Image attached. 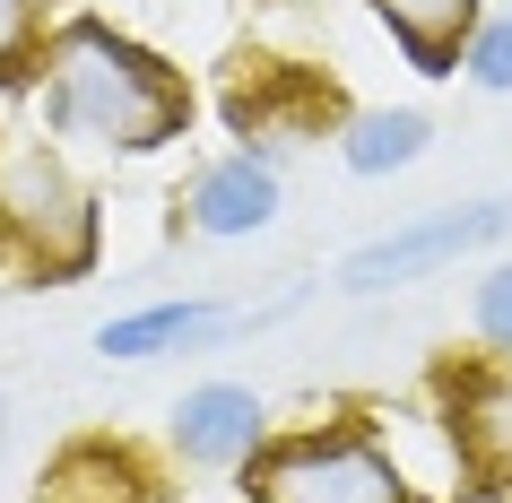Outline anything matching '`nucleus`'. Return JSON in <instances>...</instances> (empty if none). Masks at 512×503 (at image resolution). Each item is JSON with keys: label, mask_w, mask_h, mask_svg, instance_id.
I'll use <instances>...</instances> for the list:
<instances>
[{"label": "nucleus", "mask_w": 512, "mask_h": 503, "mask_svg": "<svg viewBox=\"0 0 512 503\" xmlns=\"http://www.w3.org/2000/svg\"><path fill=\"white\" fill-rule=\"evenodd\" d=\"M44 113H53L61 139H96V148H122V157H148L165 139H183L191 87L157 53H139L131 35L79 18V27H61L44 44Z\"/></svg>", "instance_id": "f257e3e1"}, {"label": "nucleus", "mask_w": 512, "mask_h": 503, "mask_svg": "<svg viewBox=\"0 0 512 503\" xmlns=\"http://www.w3.org/2000/svg\"><path fill=\"white\" fill-rule=\"evenodd\" d=\"M252 503H408V477L365 434H296L252 460Z\"/></svg>", "instance_id": "f03ea898"}, {"label": "nucleus", "mask_w": 512, "mask_h": 503, "mask_svg": "<svg viewBox=\"0 0 512 503\" xmlns=\"http://www.w3.org/2000/svg\"><path fill=\"white\" fill-rule=\"evenodd\" d=\"M0 235L18 243L35 269H87L96 261V217L87 191L53 148H9L0 157Z\"/></svg>", "instance_id": "7ed1b4c3"}, {"label": "nucleus", "mask_w": 512, "mask_h": 503, "mask_svg": "<svg viewBox=\"0 0 512 503\" xmlns=\"http://www.w3.org/2000/svg\"><path fill=\"white\" fill-rule=\"evenodd\" d=\"M512 235V200H469V209H434L400 235H374L356 243L348 261H339V287L348 295H382V287H408V278H426V269L460 261V252H478V243H504Z\"/></svg>", "instance_id": "20e7f679"}, {"label": "nucleus", "mask_w": 512, "mask_h": 503, "mask_svg": "<svg viewBox=\"0 0 512 503\" xmlns=\"http://www.w3.org/2000/svg\"><path fill=\"white\" fill-rule=\"evenodd\" d=\"M174 451L191 469H243L261 451V399L243 382H200L174 399Z\"/></svg>", "instance_id": "39448f33"}, {"label": "nucleus", "mask_w": 512, "mask_h": 503, "mask_svg": "<svg viewBox=\"0 0 512 503\" xmlns=\"http://www.w3.org/2000/svg\"><path fill=\"white\" fill-rule=\"evenodd\" d=\"M183 217H191V235H261L278 217V165L270 157H217L200 183H191V200H183Z\"/></svg>", "instance_id": "423d86ee"}, {"label": "nucleus", "mask_w": 512, "mask_h": 503, "mask_svg": "<svg viewBox=\"0 0 512 503\" xmlns=\"http://www.w3.org/2000/svg\"><path fill=\"white\" fill-rule=\"evenodd\" d=\"M452 451L478 486H512V373H452Z\"/></svg>", "instance_id": "0eeeda50"}, {"label": "nucleus", "mask_w": 512, "mask_h": 503, "mask_svg": "<svg viewBox=\"0 0 512 503\" xmlns=\"http://www.w3.org/2000/svg\"><path fill=\"white\" fill-rule=\"evenodd\" d=\"M374 9H382V27L408 44V61H417L426 79H452L460 53H469V35L486 27L478 0H374Z\"/></svg>", "instance_id": "6e6552de"}, {"label": "nucleus", "mask_w": 512, "mask_h": 503, "mask_svg": "<svg viewBox=\"0 0 512 503\" xmlns=\"http://www.w3.org/2000/svg\"><path fill=\"white\" fill-rule=\"evenodd\" d=\"M226 304H148V313H122L96 330V356H165V347H191V339H209V330H226Z\"/></svg>", "instance_id": "1a4fd4ad"}, {"label": "nucleus", "mask_w": 512, "mask_h": 503, "mask_svg": "<svg viewBox=\"0 0 512 503\" xmlns=\"http://www.w3.org/2000/svg\"><path fill=\"white\" fill-rule=\"evenodd\" d=\"M426 139H434V122L417 105H391V113H356L348 122V139H339V157H348V174H400V165H417L426 157Z\"/></svg>", "instance_id": "9d476101"}, {"label": "nucleus", "mask_w": 512, "mask_h": 503, "mask_svg": "<svg viewBox=\"0 0 512 503\" xmlns=\"http://www.w3.org/2000/svg\"><path fill=\"white\" fill-rule=\"evenodd\" d=\"M460 70H469L486 96H512V18H486V27L469 35V53H460Z\"/></svg>", "instance_id": "9b49d317"}, {"label": "nucleus", "mask_w": 512, "mask_h": 503, "mask_svg": "<svg viewBox=\"0 0 512 503\" xmlns=\"http://www.w3.org/2000/svg\"><path fill=\"white\" fill-rule=\"evenodd\" d=\"M469 321H478V339L495 347V356H512V269L478 278V304H469Z\"/></svg>", "instance_id": "f8f14e48"}, {"label": "nucleus", "mask_w": 512, "mask_h": 503, "mask_svg": "<svg viewBox=\"0 0 512 503\" xmlns=\"http://www.w3.org/2000/svg\"><path fill=\"white\" fill-rule=\"evenodd\" d=\"M27 53H35V0H0V79H18Z\"/></svg>", "instance_id": "ddd939ff"}, {"label": "nucleus", "mask_w": 512, "mask_h": 503, "mask_svg": "<svg viewBox=\"0 0 512 503\" xmlns=\"http://www.w3.org/2000/svg\"><path fill=\"white\" fill-rule=\"evenodd\" d=\"M0 460H9V399H0Z\"/></svg>", "instance_id": "4468645a"}]
</instances>
